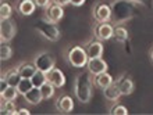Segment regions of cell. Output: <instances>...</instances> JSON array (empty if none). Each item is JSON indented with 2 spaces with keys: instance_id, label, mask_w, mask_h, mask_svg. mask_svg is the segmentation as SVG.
Returning a JSON list of instances; mask_svg holds the SVG:
<instances>
[{
  "instance_id": "obj_1",
  "label": "cell",
  "mask_w": 153,
  "mask_h": 115,
  "mask_svg": "<svg viewBox=\"0 0 153 115\" xmlns=\"http://www.w3.org/2000/svg\"><path fill=\"white\" fill-rule=\"evenodd\" d=\"M137 6L131 0H116L111 6V18L116 22H124L134 17Z\"/></svg>"
},
{
  "instance_id": "obj_2",
  "label": "cell",
  "mask_w": 153,
  "mask_h": 115,
  "mask_svg": "<svg viewBox=\"0 0 153 115\" xmlns=\"http://www.w3.org/2000/svg\"><path fill=\"white\" fill-rule=\"evenodd\" d=\"M74 91L78 101L81 103H89V100L92 97V80L91 76L86 72H82L76 76L75 83H74Z\"/></svg>"
},
{
  "instance_id": "obj_3",
  "label": "cell",
  "mask_w": 153,
  "mask_h": 115,
  "mask_svg": "<svg viewBox=\"0 0 153 115\" xmlns=\"http://www.w3.org/2000/svg\"><path fill=\"white\" fill-rule=\"evenodd\" d=\"M35 28H36V31L39 32L40 35L43 36V38H46L48 40H50V42H57L61 36L59 27L56 24L50 22V21H45V20L38 21Z\"/></svg>"
},
{
  "instance_id": "obj_4",
  "label": "cell",
  "mask_w": 153,
  "mask_h": 115,
  "mask_svg": "<svg viewBox=\"0 0 153 115\" xmlns=\"http://www.w3.org/2000/svg\"><path fill=\"white\" fill-rule=\"evenodd\" d=\"M67 58H68V63L71 64L73 67L84 68L85 65H86V63H88L89 57H88V54H86V50H84L81 46H74V47H71L68 50Z\"/></svg>"
},
{
  "instance_id": "obj_5",
  "label": "cell",
  "mask_w": 153,
  "mask_h": 115,
  "mask_svg": "<svg viewBox=\"0 0 153 115\" xmlns=\"http://www.w3.org/2000/svg\"><path fill=\"white\" fill-rule=\"evenodd\" d=\"M54 63H56V60L54 57L48 52H43V53H39L36 57H35V67L38 68V71H42L45 74H48L52 68H54Z\"/></svg>"
},
{
  "instance_id": "obj_6",
  "label": "cell",
  "mask_w": 153,
  "mask_h": 115,
  "mask_svg": "<svg viewBox=\"0 0 153 115\" xmlns=\"http://www.w3.org/2000/svg\"><path fill=\"white\" fill-rule=\"evenodd\" d=\"M17 32L16 24L14 21H11L10 18L7 20H1V25H0V38H1V42L3 43H7L14 38Z\"/></svg>"
},
{
  "instance_id": "obj_7",
  "label": "cell",
  "mask_w": 153,
  "mask_h": 115,
  "mask_svg": "<svg viewBox=\"0 0 153 115\" xmlns=\"http://www.w3.org/2000/svg\"><path fill=\"white\" fill-rule=\"evenodd\" d=\"M93 18L97 22H109L111 20V7L105 3H99L93 8Z\"/></svg>"
},
{
  "instance_id": "obj_8",
  "label": "cell",
  "mask_w": 153,
  "mask_h": 115,
  "mask_svg": "<svg viewBox=\"0 0 153 115\" xmlns=\"http://www.w3.org/2000/svg\"><path fill=\"white\" fill-rule=\"evenodd\" d=\"M86 67H88L89 74L92 75H99V74H103V72H107V63L105 60H102L100 57L99 58H89L88 63H86Z\"/></svg>"
},
{
  "instance_id": "obj_9",
  "label": "cell",
  "mask_w": 153,
  "mask_h": 115,
  "mask_svg": "<svg viewBox=\"0 0 153 115\" xmlns=\"http://www.w3.org/2000/svg\"><path fill=\"white\" fill-rule=\"evenodd\" d=\"M114 28L109 22H99L95 27V36L97 40H109L113 38Z\"/></svg>"
},
{
  "instance_id": "obj_10",
  "label": "cell",
  "mask_w": 153,
  "mask_h": 115,
  "mask_svg": "<svg viewBox=\"0 0 153 115\" xmlns=\"http://www.w3.org/2000/svg\"><path fill=\"white\" fill-rule=\"evenodd\" d=\"M45 15H46V20L48 21L53 22V24H57V22L63 18V15H64V10H63L61 6L53 3V4H50L49 7H46Z\"/></svg>"
},
{
  "instance_id": "obj_11",
  "label": "cell",
  "mask_w": 153,
  "mask_h": 115,
  "mask_svg": "<svg viewBox=\"0 0 153 115\" xmlns=\"http://www.w3.org/2000/svg\"><path fill=\"white\" fill-rule=\"evenodd\" d=\"M46 76H48L49 82L53 83L56 87H63L65 85V76L59 68H52V69L46 74Z\"/></svg>"
},
{
  "instance_id": "obj_12",
  "label": "cell",
  "mask_w": 153,
  "mask_h": 115,
  "mask_svg": "<svg viewBox=\"0 0 153 115\" xmlns=\"http://www.w3.org/2000/svg\"><path fill=\"white\" fill-rule=\"evenodd\" d=\"M103 94L107 100H111V101H116L121 97V91H120V80H116L110 85L109 87L103 89Z\"/></svg>"
},
{
  "instance_id": "obj_13",
  "label": "cell",
  "mask_w": 153,
  "mask_h": 115,
  "mask_svg": "<svg viewBox=\"0 0 153 115\" xmlns=\"http://www.w3.org/2000/svg\"><path fill=\"white\" fill-rule=\"evenodd\" d=\"M36 8V4L33 0H20L17 4V11L22 15H32Z\"/></svg>"
},
{
  "instance_id": "obj_14",
  "label": "cell",
  "mask_w": 153,
  "mask_h": 115,
  "mask_svg": "<svg viewBox=\"0 0 153 115\" xmlns=\"http://www.w3.org/2000/svg\"><path fill=\"white\" fill-rule=\"evenodd\" d=\"M56 107L60 112H64V114H68V112L73 111L74 108V101L70 96H61L60 99L57 100Z\"/></svg>"
},
{
  "instance_id": "obj_15",
  "label": "cell",
  "mask_w": 153,
  "mask_h": 115,
  "mask_svg": "<svg viewBox=\"0 0 153 115\" xmlns=\"http://www.w3.org/2000/svg\"><path fill=\"white\" fill-rule=\"evenodd\" d=\"M86 54H88L89 58H99L103 54V44H102L100 40H93L91 42L86 49Z\"/></svg>"
},
{
  "instance_id": "obj_16",
  "label": "cell",
  "mask_w": 153,
  "mask_h": 115,
  "mask_svg": "<svg viewBox=\"0 0 153 115\" xmlns=\"http://www.w3.org/2000/svg\"><path fill=\"white\" fill-rule=\"evenodd\" d=\"M24 97L29 104H33V105L39 104L40 101L43 100V96H42V93H40V89L39 87H35V86H33L29 91H27V93L24 94Z\"/></svg>"
},
{
  "instance_id": "obj_17",
  "label": "cell",
  "mask_w": 153,
  "mask_h": 115,
  "mask_svg": "<svg viewBox=\"0 0 153 115\" xmlns=\"http://www.w3.org/2000/svg\"><path fill=\"white\" fill-rule=\"evenodd\" d=\"M113 82H114L113 76L110 75L109 72L99 74V75H96V78H95V83H96L97 87H100V89H106V87H109Z\"/></svg>"
},
{
  "instance_id": "obj_18",
  "label": "cell",
  "mask_w": 153,
  "mask_h": 115,
  "mask_svg": "<svg viewBox=\"0 0 153 115\" xmlns=\"http://www.w3.org/2000/svg\"><path fill=\"white\" fill-rule=\"evenodd\" d=\"M120 80V91L123 96H129L134 91V82L129 76H124Z\"/></svg>"
},
{
  "instance_id": "obj_19",
  "label": "cell",
  "mask_w": 153,
  "mask_h": 115,
  "mask_svg": "<svg viewBox=\"0 0 153 115\" xmlns=\"http://www.w3.org/2000/svg\"><path fill=\"white\" fill-rule=\"evenodd\" d=\"M4 78H6V80L8 82V85H10V86H14V87L18 86L20 80L22 79V76L20 75L18 68H17V69H11V71H8L7 74L4 75Z\"/></svg>"
},
{
  "instance_id": "obj_20",
  "label": "cell",
  "mask_w": 153,
  "mask_h": 115,
  "mask_svg": "<svg viewBox=\"0 0 153 115\" xmlns=\"http://www.w3.org/2000/svg\"><path fill=\"white\" fill-rule=\"evenodd\" d=\"M18 71H20V75L22 78H32L33 74L38 71V68L35 67V64H22L18 68Z\"/></svg>"
},
{
  "instance_id": "obj_21",
  "label": "cell",
  "mask_w": 153,
  "mask_h": 115,
  "mask_svg": "<svg viewBox=\"0 0 153 115\" xmlns=\"http://www.w3.org/2000/svg\"><path fill=\"white\" fill-rule=\"evenodd\" d=\"M54 85L50 83L49 80H46L42 86L39 87L40 89V93H42V96H43V99H52L53 94H54Z\"/></svg>"
},
{
  "instance_id": "obj_22",
  "label": "cell",
  "mask_w": 153,
  "mask_h": 115,
  "mask_svg": "<svg viewBox=\"0 0 153 115\" xmlns=\"http://www.w3.org/2000/svg\"><path fill=\"white\" fill-rule=\"evenodd\" d=\"M113 38L117 40V42H120V43H123V42H125V40L128 39V31L124 28V27H116L114 28V32H113Z\"/></svg>"
},
{
  "instance_id": "obj_23",
  "label": "cell",
  "mask_w": 153,
  "mask_h": 115,
  "mask_svg": "<svg viewBox=\"0 0 153 115\" xmlns=\"http://www.w3.org/2000/svg\"><path fill=\"white\" fill-rule=\"evenodd\" d=\"M32 87H33V83H32V80H31V78H22V79L20 80L18 86H17V89H18V93H20V94L24 96L25 93L29 91Z\"/></svg>"
},
{
  "instance_id": "obj_24",
  "label": "cell",
  "mask_w": 153,
  "mask_h": 115,
  "mask_svg": "<svg viewBox=\"0 0 153 115\" xmlns=\"http://www.w3.org/2000/svg\"><path fill=\"white\" fill-rule=\"evenodd\" d=\"M20 94L18 93V89L14 86H8L6 90L1 93V100H7V101H14L17 99V96Z\"/></svg>"
},
{
  "instance_id": "obj_25",
  "label": "cell",
  "mask_w": 153,
  "mask_h": 115,
  "mask_svg": "<svg viewBox=\"0 0 153 115\" xmlns=\"http://www.w3.org/2000/svg\"><path fill=\"white\" fill-rule=\"evenodd\" d=\"M31 80H32V83L35 87H40L42 85L48 80V76H46V74L42 71H36L35 74H33V76L31 78Z\"/></svg>"
},
{
  "instance_id": "obj_26",
  "label": "cell",
  "mask_w": 153,
  "mask_h": 115,
  "mask_svg": "<svg viewBox=\"0 0 153 115\" xmlns=\"http://www.w3.org/2000/svg\"><path fill=\"white\" fill-rule=\"evenodd\" d=\"M1 114H8V115H14L17 114L16 105L13 101H7V100H1Z\"/></svg>"
},
{
  "instance_id": "obj_27",
  "label": "cell",
  "mask_w": 153,
  "mask_h": 115,
  "mask_svg": "<svg viewBox=\"0 0 153 115\" xmlns=\"http://www.w3.org/2000/svg\"><path fill=\"white\" fill-rule=\"evenodd\" d=\"M11 56H13L11 47H10L7 43H3V42H1V47H0V58H1V61L10 60Z\"/></svg>"
},
{
  "instance_id": "obj_28",
  "label": "cell",
  "mask_w": 153,
  "mask_h": 115,
  "mask_svg": "<svg viewBox=\"0 0 153 115\" xmlns=\"http://www.w3.org/2000/svg\"><path fill=\"white\" fill-rule=\"evenodd\" d=\"M13 14V7L10 6L8 3H1L0 6V17H1V20H7L10 18Z\"/></svg>"
},
{
  "instance_id": "obj_29",
  "label": "cell",
  "mask_w": 153,
  "mask_h": 115,
  "mask_svg": "<svg viewBox=\"0 0 153 115\" xmlns=\"http://www.w3.org/2000/svg\"><path fill=\"white\" fill-rule=\"evenodd\" d=\"M111 115H127L128 114V110L124 107V105H120V104H117L111 108V111H110Z\"/></svg>"
},
{
  "instance_id": "obj_30",
  "label": "cell",
  "mask_w": 153,
  "mask_h": 115,
  "mask_svg": "<svg viewBox=\"0 0 153 115\" xmlns=\"http://www.w3.org/2000/svg\"><path fill=\"white\" fill-rule=\"evenodd\" d=\"M33 1H35V4L38 7H42V8L50 6V0H33Z\"/></svg>"
},
{
  "instance_id": "obj_31",
  "label": "cell",
  "mask_w": 153,
  "mask_h": 115,
  "mask_svg": "<svg viewBox=\"0 0 153 115\" xmlns=\"http://www.w3.org/2000/svg\"><path fill=\"white\" fill-rule=\"evenodd\" d=\"M10 86V85H8V82L7 80H6V78H1V85H0V91H1V93H3L4 90H6V89H7V87Z\"/></svg>"
},
{
  "instance_id": "obj_32",
  "label": "cell",
  "mask_w": 153,
  "mask_h": 115,
  "mask_svg": "<svg viewBox=\"0 0 153 115\" xmlns=\"http://www.w3.org/2000/svg\"><path fill=\"white\" fill-rule=\"evenodd\" d=\"M85 1L86 0H70V3L73 4V6H75V7H81L82 4H85Z\"/></svg>"
},
{
  "instance_id": "obj_33",
  "label": "cell",
  "mask_w": 153,
  "mask_h": 115,
  "mask_svg": "<svg viewBox=\"0 0 153 115\" xmlns=\"http://www.w3.org/2000/svg\"><path fill=\"white\" fill-rule=\"evenodd\" d=\"M31 112H29V110H27V108H20V110H17V115H29Z\"/></svg>"
},
{
  "instance_id": "obj_34",
  "label": "cell",
  "mask_w": 153,
  "mask_h": 115,
  "mask_svg": "<svg viewBox=\"0 0 153 115\" xmlns=\"http://www.w3.org/2000/svg\"><path fill=\"white\" fill-rule=\"evenodd\" d=\"M54 3L56 4H59V6H65V4H68L70 3V0H54Z\"/></svg>"
},
{
  "instance_id": "obj_35",
  "label": "cell",
  "mask_w": 153,
  "mask_h": 115,
  "mask_svg": "<svg viewBox=\"0 0 153 115\" xmlns=\"http://www.w3.org/2000/svg\"><path fill=\"white\" fill-rule=\"evenodd\" d=\"M131 1H134V3H146L148 0H131Z\"/></svg>"
},
{
  "instance_id": "obj_36",
  "label": "cell",
  "mask_w": 153,
  "mask_h": 115,
  "mask_svg": "<svg viewBox=\"0 0 153 115\" xmlns=\"http://www.w3.org/2000/svg\"><path fill=\"white\" fill-rule=\"evenodd\" d=\"M152 61H153V52H152Z\"/></svg>"
}]
</instances>
